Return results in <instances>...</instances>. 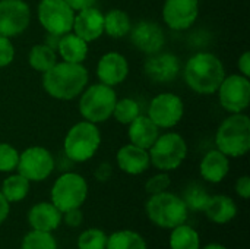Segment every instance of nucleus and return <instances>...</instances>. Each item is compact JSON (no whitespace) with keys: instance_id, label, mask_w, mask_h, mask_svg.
I'll return each instance as SVG.
<instances>
[{"instance_id":"nucleus-12","label":"nucleus","mask_w":250,"mask_h":249,"mask_svg":"<svg viewBox=\"0 0 250 249\" xmlns=\"http://www.w3.org/2000/svg\"><path fill=\"white\" fill-rule=\"evenodd\" d=\"M221 107L231 113H245L250 104V81L249 78L233 73L226 75L221 85L217 90Z\"/></svg>"},{"instance_id":"nucleus-7","label":"nucleus","mask_w":250,"mask_h":249,"mask_svg":"<svg viewBox=\"0 0 250 249\" xmlns=\"http://www.w3.org/2000/svg\"><path fill=\"white\" fill-rule=\"evenodd\" d=\"M151 164L160 172L179 169L188 157L186 139L177 132L160 134L157 141L148 150Z\"/></svg>"},{"instance_id":"nucleus-31","label":"nucleus","mask_w":250,"mask_h":249,"mask_svg":"<svg viewBox=\"0 0 250 249\" xmlns=\"http://www.w3.org/2000/svg\"><path fill=\"white\" fill-rule=\"evenodd\" d=\"M209 197L211 195L208 194V191L202 185H199V183H190L185 189L182 200L185 201V204H186V207H188L189 211L198 213V211H204V208H205Z\"/></svg>"},{"instance_id":"nucleus-25","label":"nucleus","mask_w":250,"mask_h":249,"mask_svg":"<svg viewBox=\"0 0 250 249\" xmlns=\"http://www.w3.org/2000/svg\"><path fill=\"white\" fill-rule=\"evenodd\" d=\"M132 29V19L122 9H110L104 13V34L111 38H123Z\"/></svg>"},{"instance_id":"nucleus-39","label":"nucleus","mask_w":250,"mask_h":249,"mask_svg":"<svg viewBox=\"0 0 250 249\" xmlns=\"http://www.w3.org/2000/svg\"><path fill=\"white\" fill-rule=\"evenodd\" d=\"M237 68H239V73L250 78V53L249 51H245L239 60H237Z\"/></svg>"},{"instance_id":"nucleus-35","label":"nucleus","mask_w":250,"mask_h":249,"mask_svg":"<svg viewBox=\"0 0 250 249\" xmlns=\"http://www.w3.org/2000/svg\"><path fill=\"white\" fill-rule=\"evenodd\" d=\"M170 185H171V178H170L168 172H161V173H157V175L151 176L145 182V192L148 195L161 194L164 191H168Z\"/></svg>"},{"instance_id":"nucleus-38","label":"nucleus","mask_w":250,"mask_h":249,"mask_svg":"<svg viewBox=\"0 0 250 249\" xmlns=\"http://www.w3.org/2000/svg\"><path fill=\"white\" fill-rule=\"evenodd\" d=\"M234 189H236V194H237L240 198H243V200H249L250 198V178L249 176H246V175L240 176V178L236 181V186H234Z\"/></svg>"},{"instance_id":"nucleus-28","label":"nucleus","mask_w":250,"mask_h":249,"mask_svg":"<svg viewBox=\"0 0 250 249\" xmlns=\"http://www.w3.org/2000/svg\"><path fill=\"white\" fill-rule=\"evenodd\" d=\"M28 63L34 70L44 73L57 63V53L54 48H51L45 43L35 44L29 48Z\"/></svg>"},{"instance_id":"nucleus-10","label":"nucleus","mask_w":250,"mask_h":249,"mask_svg":"<svg viewBox=\"0 0 250 249\" xmlns=\"http://www.w3.org/2000/svg\"><path fill=\"white\" fill-rule=\"evenodd\" d=\"M56 160L53 154L40 145L28 147L19 153L18 173L26 178L29 182H42L54 172Z\"/></svg>"},{"instance_id":"nucleus-16","label":"nucleus","mask_w":250,"mask_h":249,"mask_svg":"<svg viewBox=\"0 0 250 249\" xmlns=\"http://www.w3.org/2000/svg\"><path fill=\"white\" fill-rule=\"evenodd\" d=\"M129 35L135 48L146 56L161 51L166 45V32L154 21H141L132 25Z\"/></svg>"},{"instance_id":"nucleus-20","label":"nucleus","mask_w":250,"mask_h":249,"mask_svg":"<svg viewBox=\"0 0 250 249\" xmlns=\"http://www.w3.org/2000/svg\"><path fill=\"white\" fill-rule=\"evenodd\" d=\"M26 220L31 229L53 233L60 227L63 222V213L51 201H42L34 204L29 208Z\"/></svg>"},{"instance_id":"nucleus-17","label":"nucleus","mask_w":250,"mask_h":249,"mask_svg":"<svg viewBox=\"0 0 250 249\" xmlns=\"http://www.w3.org/2000/svg\"><path fill=\"white\" fill-rule=\"evenodd\" d=\"M129 75L127 59L117 51H108L103 54L97 63V76L101 84L108 87H117L126 81Z\"/></svg>"},{"instance_id":"nucleus-3","label":"nucleus","mask_w":250,"mask_h":249,"mask_svg":"<svg viewBox=\"0 0 250 249\" xmlns=\"http://www.w3.org/2000/svg\"><path fill=\"white\" fill-rule=\"evenodd\" d=\"M215 145L229 158H239L250 150V119L245 113H231L215 134Z\"/></svg>"},{"instance_id":"nucleus-41","label":"nucleus","mask_w":250,"mask_h":249,"mask_svg":"<svg viewBox=\"0 0 250 249\" xmlns=\"http://www.w3.org/2000/svg\"><path fill=\"white\" fill-rule=\"evenodd\" d=\"M75 12H79V10H83V9H88V7H92L95 6L97 0H64Z\"/></svg>"},{"instance_id":"nucleus-18","label":"nucleus","mask_w":250,"mask_h":249,"mask_svg":"<svg viewBox=\"0 0 250 249\" xmlns=\"http://www.w3.org/2000/svg\"><path fill=\"white\" fill-rule=\"evenodd\" d=\"M72 32L88 44L97 41L104 34V13L95 6L76 12Z\"/></svg>"},{"instance_id":"nucleus-26","label":"nucleus","mask_w":250,"mask_h":249,"mask_svg":"<svg viewBox=\"0 0 250 249\" xmlns=\"http://www.w3.org/2000/svg\"><path fill=\"white\" fill-rule=\"evenodd\" d=\"M29 189H31V182L26 178H23L21 173H12L1 182L0 192L12 204V203L23 201L28 197Z\"/></svg>"},{"instance_id":"nucleus-22","label":"nucleus","mask_w":250,"mask_h":249,"mask_svg":"<svg viewBox=\"0 0 250 249\" xmlns=\"http://www.w3.org/2000/svg\"><path fill=\"white\" fill-rule=\"evenodd\" d=\"M160 135V128L145 114H139L133 122L127 125L129 142L141 148L149 150Z\"/></svg>"},{"instance_id":"nucleus-27","label":"nucleus","mask_w":250,"mask_h":249,"mask_svg":"<svg viewBox=\"0 0 250 249\" xmlns=\"http://www.w3.org/2000/svg\"><path fill=\"white\" fill-rule=\"evenodd\" d=\"M168 247L170 249H201V236L192 226L183 223L171 229Z\"/></svg>"},{"instance_id":"nucleus-37","label":"nucleus","mask_w":250,"mask_h":249,"mask_svg":"<svg viewBox=\"0 0 250 249\" xmlns=\"http://www.w3.org/2000/svg\"><path fill=\"white\" fill-rule=\"evenodd\" d=\"M63 222L69 227H79L83 222V214H82L81 208H73V210L64 211L63 213Z\"/></svg>"},{"instance_id":"nucleus-15","label":"nucleus","mask_w":250,"mask_h":249,"mask_svg":"<svg viewBox=\"0 0 250 249\" xmlns=\"http://www.w3.org/2000/svg\"><path fill=\"white\" fill-rule=\"evenodd\" d=\"M144 72L155 84H170L176 81L182 72V63L173 53L158 51L149 54L144 65Z\"/></svg>"},{"instance_id":"nucleus-34","label":"nucleus","mask_w":250,"mask_h":249,"mask_svg":"<svg viewBox=\"0 0 250 249\" xmlns=\"http://www.w3.org/2000/svg\"><path fill=\"white\" fill-rule=\"evenodd\" d=\"M19 161V151L9 142H0V172L12 173L16 170Z\"/></svg>"},{"instance_id":"nucleus-11","label":"nucleus","mask_w":250,"mask_h":249,"mask_svg":"<svg viewBox=\"0 0 250 249\" xmlns=\"http://www.w3.org/2000/svg\"><path fill=\"white\" fill-rule=\"evenodd\" d=\"M183 114V100L174 92H161L149 101L146 116L160 129H171L182 122Z\"/></svg>"},{"instance_id":"nucleus-29","label":"nucleus","mask_w":250,"mask_h":249,"mask_svg":"<svg viewBox=\"0 0 250 249\" xmlns=\"http://www.w3.org/2000/svg\"><path fill=\"white\" fill-rule=\"evenodd\" d=\"M105 249H148L146 241L135 230H116L107 236Z\"/></svg>"},{"instance_id":"nucleus-32","label":"nucleus","mask_w":250,"mask_h":249,"mask_svg":"<svg viewBox=\"0 0 250 249\" xmlns=\"http://www.w3.org/2000/svg\"><path fill=\"white\" fill-rule=\"evenodd\" d=\"M21 249H59L57 241L51 232L31 229L22 239Z\"/></svg>"},{"instance_id":"nucleus-42","label":"nucleus","mask_w":250,"mask_h":249,"mask_svg":"<svg viewBox=\"0 0 250 249\" xmlns=\"http://www.w3.org/2000/svg\"><path fill=\"white\" fill-rule=\"evenodd\" d=\"M10 213V203L4 198V195L0 192V226L7 220Z\"/></svg>"},{"instance_id":"nucleus-21","label":"nucleus","mask_w":250,"mask_h":249,"mask_svg":"<svg viewBox=\"0 0 250 249\" xmlns=\"http://www.w3.org/2000/svg\"><path fill=\"white\" fill-rule=\"evenodd\" d=\"M230 172V158L223 154L220 150L208 151L201 163H199V173L204 181L209 183H220L223 182Z\"/></svg>"},{"instance_id":"nucleus-40","label":"nucleus","mask_w":250,"mask_h":249,"mask_svg":"<svg viewBox=\"0 0 250 249\" xmlns=\"http://www.w3.org/2000/svg\"><path fill=\"white\" fill-rule=\"evenodd\" d=\"M111 173H113V167L111 164L108 163H103L97 167L95 170V179L100 181V182H107L110 178H111Z\"/></svg>"},{"instance_id":"nucleus-33","label":"nucleus","mask_w":250,"mask_h":249,"mask_svg":"<svg viewBox=\"0 0 250 249\" xmlns=\"http://www.w3.org/2000/svg\"><path fill=\"white\" fill-rule=\"evenodd\" d=\"M78 249H105L107 247V235L104 230L91 227L83 230L78 238Z\"/></svg>"},{"instance_id":"nucleus-1","label":"nucleus","mask_w":250,"mask_h":249,"mask_svg":"<svg viewBox=\"0 0 250 249\" xmlns=\"http://www.w3.org/2000/svg\"><path fill=\"white\" fill-rule=\"evenodd\" d=\"M88 79L89 73L83 63L62 60L42 73V88L51 98L70 101L82 94L88 85Z\"/></svg>"},{"instance_id":"nucleus-4","label":"nucleus","mask_w":250,"mask_h":249,"mask_svg":"<svg viewBox=\"0 0 250 249\" xmlns=\"http://www.w3.org/2000/svg\"><path fill=\"white\" fill-rule=\"evenodd\" d=\"M101 145V132L95 123L81 120L69 128L63 139V154L72 163L91 160Z\"/></svg>"},{"instance_id":"nucleus-5","label":"nucleus","mask_w":250,"mask_h":249,"mask_svg":"<svg viewBox=\"0 0 250 249\" xmlns=\"http://www.w3.org/2000/svg\"><path fill=\"white\" fill-rule=\"evenodd\" d=\"M145 211L152 225L168 230L186 223L189 217V210L182 197L168 191L149 195Z\"/></svg>"},{"instance_id":"nucleus-8","label":"nucleus","mask_w":250,"mask_h":249,"mask_svg":"<svg viewBox=\"0 0 250 249\" xmlns=\"http://www.w3.org/2000/svg\"><path fill=\"white\" fill-rule=\"evenodd\" d=\"M88 198L86 179L75 172L62 173L53 183L50 191V201L62 211L81 208Z\"/></svg>"},{"instance_id":"nucleus-19","label":"nucleus","mask_w":250,"mask_h":249,"mask_svg":"<svg viewBox=\"0 0 250 249\" xmlns=\"http://www.w3.org/2000/svg\"><path fill=\"white\" fill-rule=\"evenodd\" d=\"M116 163L122 172H125L126 175H130V176L142 175L151 166L148 150L133 145L130 142L117 150Z\"/></svg>"},{"instance_id":"nucleus-9","label":"nucleus","mask_w":250,"mask_h":249,"mask_svg":"<svg viewBox=\"0 0 250 249\" xmlns=\"http://www.w3.org/2000/svg\"><path fill=\"white\" fill-rule=\"evenodd\" d=\"M75 10L64 0H40L37 18L47 34L63 35L72 31Z\"/></svg>"},{"instance_id":"nucleus-2","label":"nucleus","mask_w":250,"mask_h":249,"mask_svg":"<svg viewBox=\"0 0 250 249\" xmlns=\"http://www.w3.org/2000/svg\"><path fill=\"white\" fill-rule=\"evenodd\" d=\"M186 85L196 94H215L223 79L226 69L221 59L211 51H198L190 56L183 68Z\"/></svg>"},{"instance_id":"nucleus-6","label":"nucleus","mask_w":250,"mask_h":249,"mask_svg":"<svg viewBox=\"0 0 250 249\" xmlns=\"http://www.w3.org/2000/svg\"><path fill=\"white\" fill-rule=\"evenodd\" d=\"M116 101L117 95L113 87L101 82L86 85L79 95V113L83 120L100 125L111 117Z\"/></svg>"},{"instance_id":"nucleus-30","label":"nucleus","mask_w":250,"mask_h":249,"mask_svg":"<svg viewBox=\"0 0 250 249\" xmlns=\"http://www.w3.org/2000/svg\"><path fill=\"white\" fill-rule=\"evenodd\" d=\"M139 114H141V104H139L135 98L125 97V98L116 101L111 117H114L116 122H119V123L127 126V125H129L130 122H133Z\"/></svg>"},{"instance_id":"nucleus-13","label":"nucleus","mask_w":250,"mask_h":249,"mask_svg":"<svg viewBox=\"0 0 250 249\" xmlns=\"http://www.w3.org/2000/svg\"><path fill=\"white\" fill-rule=\"evenodd\" d=\"M31 23V7L25 0H0V34L9 38L23 34Z\"/></svg>"},{"instance_id":"nucleus-43","label":"nucleus","mask_w":250,"mask_h":249,"mask_svg":"<svg viewBox=\"0 0 250 249\" xmlns=\"http://www.w3.org/2000/svg\"><path fill=\"white\" fill-rule=\"evenodd\" d=\"M201 249H229L227 247H224V245H221V244H208V245H205L204 248Z\"/></svg>"},{"instance_id":"nucleus-36","label":"nucleus","mask_w":250,"mask_h":249,"mask_svg":"<svg viewBox=\"0 0 250 249\" xmlns=\"http://www.w3.org/2000/svg\"><path fill=\"white\" fill-rule=\"evenodd\" d=\"M15 60V45L9 37L0 34V69L7 68Z\"/></svg>"},{"instance_id":"nucleus-14","label":"nucleus","mask_w":250,"mask_h":249,"mask_svg":"<svg viewBox=\"0 0 250 249\" xmlns=\"http://www.w3.org/2000/svg\"><path fill=\"white\" fill-rule=\"evenodd\" d=\"M199 16V0H166L163 21L174 31L189 29Z\"/></svg>"},{"instance_id":"nucleus-24","label":"nucleus","mask_w":250,"mask_h":249,"mask_svg":"<svg viewBox=\"0 0 250 249\" xmlns=\"http://www.w3.org/2000/svg\"><path fill=\"white\" fill-rule=\"evenodd\" d=\"M56 53L62 57L63 62L83 63V60L88 56V43L70 31L67 34L60 35Z\"/></svg>"},{"instance_id":"nucleus-23","label":"nucleus","mask_w":250,"mask_h":249,"mask_svg":"<svg viewBox=\"0 0 250 249\" xmlns=\"http://www.w3.org/2000/svg\"><path fill=\"white\" fill-rule=\"evenodd\" d=\"M204 213L209 222L215 225H227L236 219L237 205L234 200L227 195H211L204 208Z\"/></svg>"}]
</instances>
